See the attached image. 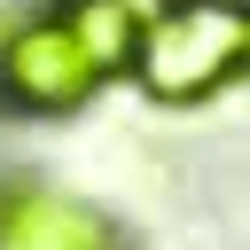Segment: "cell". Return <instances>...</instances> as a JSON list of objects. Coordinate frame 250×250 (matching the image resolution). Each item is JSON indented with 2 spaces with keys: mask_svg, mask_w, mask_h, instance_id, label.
Listing matches in <instances>:
<instances>
[{
  "mask_svg": "<svg viewBox=\"0 0 250 250\" xmlns=\"http://www.w3.org/2000/svg\"><path fill=\"white\" fill-rule=\"evenodd\" d=\"M242 62H250V8L242 0H164L133 47V70L156 102H211Z\"/></svg>",
  "mask_w": 250,
  "mask_h": 250,
  "instance_id": "obj_1",
  "label": "cell"
},
{
  "mask_svg": "<svg viewBox=\"0 0 250 250\" xmlns=\"http://www.w3.org/2000/svg\"><path fill=\"white\" fill-rule=\"evenodd\" d=\"M102 86L94 55L78 47V31L47 8V16H23L8 39H0V94L31 117H62V109H86Z\"/></svg>",
  "mask_w": 250,
  "mask_h": 250,
  "instance_id": "obj_2",
  "label": "cell"
},
{
  "mask_svg": "<svg viewBox=\"0 0 250 250\" xmlns=\"http://www.w3.org/2000/svg\"><path fill=\"white\" fill-rule=\"evenodd\" d=\"M0 250H125V242L94 203L55 195L39 180H8L0 188Z\"/></svg>",
  "mask_w": 250,
  "mask_h": 250,
  "instance_id": "obj_3",
  "label": "cell"
},
{
  "mask_svg": "<svg viewBox=\"0 0 250 250\" xmlns=\"http://www.w3.org/2000/svg\"><path fill=\"white\" fill-rule=\"evenodd\" d=\"M55 16L78 31V47L94 55V70H102V78H109V70H125V62H133V47H141V16H133L125 0H62Z\"/></svg>",
  "mask_w": 250,
  "mask_h": 250,
  "instance_id": "obj_4",
  "label": "cell"
},
{
  "mask_svg": "<svg viewBox=\"0 0 250 250\" xmlns=\"http://www.w3.org/2000/svg\"><path fill=\"white\" fill-rule=\"evenodd\" d=\"M125 8H133V16H141V23H148V16H156V8H164V0H125Z\"/></svg>",
  "mask_w": 250,
  "mask_h": 250,
  "instance_id": "obj_5",
  "label": "cell"
}]
</instances>
